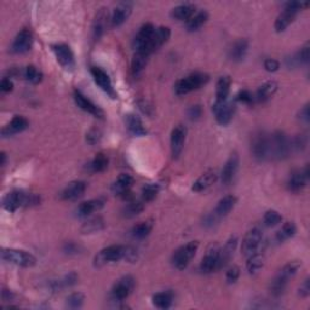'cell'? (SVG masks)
Returning a JSON list of instances; mask_svg holds the SVG:
<instances>
[{
    "instance_id": "6",
    "label": "cell",
    "mask_w": 310,
    "mask_h": 310,
    "mask_svg": "<svg viewBox=\"0 0 310 310\" xmlns=\"http://www.w3.org/2000/svg\"><path fill=\"white\" fill-rule=\"evenodd\" d=\"M128 249L125 246L121 245H112L108 247L103 249L99 255L96 256V262L97 265H102L104 263H109V262H118L120 259L126 258L128 255Z\"/></svg>"
},
{
    "instance_id": "13",
    "label": "cell",
    "mask_w": 310,
    "mask_h": 310,
    "mask_svg": "<svg viewBox=\"0 0 310 310\" xmlns=\"http://www.w3.org/2000/svg\"><path fill=\"white\" fill-rule=\"evenodd\" d=\"M220 269V249L217 246L211 247L202 258L200 264V270L205 274L213 273Z\"/></svg>"
},
{
    "instance_id": "5",
    "label": "cell",
    "mask_w": 310,
    "mask_h": 310,
    "mask_svg": "<svg viewBox=\"0 0 310 310\" xmlns=\"http://www.w3.org/2000/svg\"><path fill=\"white\" fill-rule=\"evenodd\" d=\"M291 143L289 138L283 132H275L271 137H269V155L271 157L281 159L289 155Z\"/></svg>"
},
{
    "instance_id": "16",
    "label": "cell",
    "mask_w": 310,
    "mask_h": 310,
    "mask_svg": "<svg viewBox=\"0 0 310 310\" xmlns=\"http://www.w3.org/2000/svg\"><path fill=\"white\" fill-rule=\"evenodd\" d=\"M308 179H309V169L308 166H305L304 169L295 171V172L290 176L289 182H287V187H289L291 192L298 193L306 185Z\"/></svg>"
},
{
    "instance_id": "41",
    "label": "cell",
    "mask_w": 310,
    "mask_h": 310,
    "mask_svg": "<svg viewBox=\"0 0 310 310\" xmlns=\"http://www.w3.org/2000/svg\"><path fill=\"white\" fill-rule=\"evenodd\" d=\"M107 167H108V158H107V155L103 153L97 154L92 159V161L88 164V169H90L91 172L94 173L103 172Z\"/></svg>"
},
{
    "instance_id": "35",
    "label": "cell",
    "mask_w": 310,
    "mask_h": 310,
    "mask_svg": "<svg viewBox=\"0 0 310 310\" xmlns=\"http://www.w3.org/2000/svg\"><path fill=\"white\" fill-rule=\"evenodd\" d=\"M276 90H277V84L275 83V81H268V83L263 84L258 88L257 92H256L255 99L257 100L258 102H265V101H268L275 92H276Z\"/></svg>"
},
{
    "instance_id": "44",
    "label": "cell",
    "mask_w": 310,
    "mask_h": 310,
    "mask_svg": "<svg viewBox=\"0 0 310 310\" xmlns=\"http://www.w3.org/2000/svg\"><path fill=\"white\" fill-rule=\"evenodd\" d=\"M300 265H302V263H300V262H298V261L290 262V263H287L283 269H281L280 273L277 275L283 277V279L289 281L291 277L295 276L297 271H298V269L300 268Z\"/></svg>"
},
{
    "instance_id": "46",
    "label": "cell",
    "mask_w": 310,
    "mask_h": 310,
    "mask_svg": "<svg viewBox=\"0 0 310 310\" xmlns=\"http://www.w3.org/2000/svg\"><path fill=\"white\" fill-rule=\"evenodd\" d=\"M24 78L32 84H39L43 80V73L36 66H28L24 71Z\"/></svg>"
},
{
    "instance_id": "4",
    "label": "cell",
    "mask_w": 310,
    "mask_h": 310,
    "mask_svg": "<svg viewBox=\"0 0 310 310\" xmlns=\"http://www.w3.org/2000/svg\"><path fill=\"white\" fill-rule=\"evenodd\" d=\"M199 249V242L198 241H191L185 245H183L182 247H179L172 256V264L178 269V270H183L188 267V264L191 263V261L197 254Z\"/></svg>"
},
{
    "instance_id": "45",
    "label": "cell",
    "mask_w": 310,
    "mask_h": 310,
    "mask_svg": "<svg viewBox=\"0 0 310 310\" xmlns=\"http://www.w3.org/2000/svg\"><path fill=\"white\" fill-rule=\"evenodd\" d=\"M144 210V204L141 200L130 201L124 208V216L125 217H135L140 214Z\"/></svg>"
},
{
    "instance_id": "7",
    "label": "cell",
    "mask_w": 310,
    "mask_h": 310,
    "mask_svg": "<svg viewBox=\"0 0 310 310\" xmlns=\"http://www.w3.org/2000/svg\"><path fill=\"white\" fill-rule=\"evenodd\" d=\"M214 116L218 124L228 125L232 121L234 113H235V103L233 101H224V102H216L212 107Z\"/></svg>"
},
{
    "instance_id": "27",
    "label": "cell",
    "mask_w": 310,
    "mask_h": 310,
    "mask_svg": "<svg viewBox=\"0 0 310 310\" xmlns=\"http://www.w3.org/2000/svg\"><path fill=\"white\" fill-rule=\"evenodd\" d=\"M238 199L234 195H227L218 201L216 208H214V216L216 217H226L236 205Z\"/></svg>"
},
{
    "instance_id": "36",
    "label": "cell",
    "mask_w": 310,
    "mask_h": 310,
    "mask_svg": "<svg viewBox=\"0 0 310 310\" xmlns=\"http://www.w3.org/2000/svg\"><path fill=\"white\" fill-rule=\"evenodd\" d=\"M154 223L153 221H144V222H140L138 224L132 228L131 230V235L134 236L135 239H144L149 235L151 230H153Z\"/></svg>"
},
{
    "instance_id": "9",
    "label": "cell",
    "mask_w": 310,
    "mask_h": 310,
    "mask_svg": "<svg viewBox=\"0 0 310 310\" xmlns=\"http://www.w3.org/2000/svg\"><path fill=\"white\" fill-rule=\"evenodd\" d=\"M262 242V232L258 228H254V229L249 230L247 234L245 235V238L242 240V246H241V252L243 256L249 257V256L254 255L255 252H257Z\"/></svg>"
},
{
    "instance_id": "10",
    "label": "cell",
    "mask_w": 310,
    "mask_h": 310,
    "mask_svg": "<svg viewBox=\"0 0 310 310\" xmlns=\"http://www.w3.org/2000/svg\"><path fill=\"white\" fill-rule=\"evenodd\" d=\"M135 287V280L131 276H124L118 280L112 289V298L114 300L121 302L131 295Z\"/></svg>"
},
{
    "instance_id": "30",
    "label": "cell",
    "mask_w": 310,
    "mask_h": 310,
    "mask_svg": "<svg viewBox=\"0 0 310 310\" xmlns=\"http://www.w3.org/2000/svg\"><path fill=\"white\" fill-rule=\"evenodd\" d=\"M126 125H128L129 131L131 132L132 135L135 136H144L147 134V129L142 120L138 118L137 115H134V114H129L126 116Z\"/></svg>"
},
{
    "instance_id": "52",
    "label": "cell",
    "mask_w": 310,
    "mask_h": 310,
    "mask_svg": "<svg viewBox=\"0 0 310 310\" xmlns=\"http://www.w3.org/2000/svg\"><path fill=\"white\" fill-rule=\"evenodd\" d=\"M239 276H240V269L234 265V267H232L229 270L227 271L226 279L229 284H234L236 280L239 279Z\"/></svg>"
},
{
    "instance_id": "37",
    "label": "cell",
    "mask_w": 310,
    "mask_h": 310,
    "mask_svg": "<svg viewBox=\"0 0 310 310\" xmlns=\"http://www.w3.org/2000/svg\"><path fill=\"white\" fill-rule=\"evenodd\" d=\"M207 20H208V14L206 11L197 12V14L193 15L192 17L187 21V29L189 32L198 30L199 28H201L205 23H206Z\"/></svg>"
},
{
    "instance_id": "34",
    "label": "cell",
    "mask_w": 310,
    "mask_h": 310,
    "mask_svg": "<svg viewBox=\"0 0 310 310\" xmlns=\"http://www.w3.org/2000/svg\"><path fill=\"white\" fill-rule=\"evenodd\" d=\"M247 50H249L247 40L240 39L238 42L234 43L232 49H230V58L236 62L242 61V59L245 58L246 53H247Z\"/></svg>"
},
{
    "instance_id": "40",
    "label": "cell",
    "mask_w": 310,
    "mask_h": 310,
    "mask_svg": "<svg viewBox=\"0 0 310 310\" xmlns=\"http://www.w3.org/2000/svg\"><path fill=\"white\" fill-rule=\"evenodd\" d=\"M264 265V256L261 254H257L255 252L254 255L249 256V261L246 263V268H247V271L250 274H256L263 268Z\"/></svg>"
},
{
    "instance_id": "25",
    "label": "cell",
    "mask_w": 310,
    "mask_h": 310,
    "mask_svg": "<svg viewBox=\"0 0 310 310\" xmlns=\"http://www.w3.org/2000/svg\"><path fill=\"white\" fill-rule=\"evenodd\" d=\"M103 206L104 200H102V199H91V200H87L79 205L77 213L79 217H87L95 213V212L100 211Z\"/></svg>"
},
{
    "instance_id": "15",
    "label": "cell",
    "mask_w": 310,
    "mask_h": 310,
    "mask_svg": "<svg viewBox=\"0 0 310 310\" xmlns=\"http://www.w3.org/2000/svg\"><path fill=\"white\" fill-rule=\"evenodd\" d=\"M91 74H92L95 83L99 85L104 92L108 94L110 97H113V99H115L116 94L115 91H114L112 81H110L108 74H107L103 69H101L99 67H91Z\"/></svg>"
},
{
    "instance_id": "3",
    "label": "cell",
    "mask_w": 310,
    "mask_h": 310,
    "mask_svg": "<svg viewBox=\"0 0 310 310\" xmlns=\"http://www.w3.org/2000/svg\"><path fill=\"white\" fill-rule=\"evenodd\" d=\"M2 259L8 263L20 265V267L29 268L36 264L37 259L29 252L23 251V250H15V249H3Z\"/></svg>"
},
{
    "instance_id": "28",
    "label": "cell",
    "mask_w": 310,
    "mask_h": 310,
    "mask_svg": "<svg viewBox=\"0 0 310 310\" xmlns=\"http://www.w3.org/2000/svg\"><path fill=\"white\" fill-rule=\"evenodd\" d=\"M217 181V173L214 171H207V172L202 173V175L199 177L197 181L194 182L192 189L194 192H202L205 189H207L208 187H211L214 182Z\"/></svg>"
},
{
    "instance_id": "54",
    "label": "cell",
    "mask_w": 310,
    "mask_h": 310,
    "mask_svg": "<svg viewBox=\"0 0 310 310\" xmlns=\"http://www.w3.org/2000/svg\"><path fill=\"white\" fill-rule=\"evenodd\" d=\"M280 67V63L274 58H268L264 61V68L268 72H276Z\"/></svg>"
},
{
    "instance_id": "39",
    "label": "cell",
    "mask_w": 310,
    "mask_h": 310,
    "mask_svg": "<svg viewBox=\"0 0 310 310\" xmlns=\"http://www.w3.org/2000/svg\"><path fill=\"white\" fill-rule=\"evenodd\" d=\"M107 20H108V11H106V9H101L94 23V36L96 39H99L102 36L104 28H106Z\"/></svg>"
},
{
    "instance_id": "31",
    "label": "cell",
    "mask_w": 310,
    "mask_h": 310,
    "mask_svg": "<svg viewBox=\"0 0 310 310\" xmlns=\"http://www.w3.org/2000/svg\"><path fill=\"white\" fill-rule=\"evenodd\" d=\"M195 14V5L193 4H182L176 6L171 11V16L178 21H188L193 15Z\"/></svg>"
},
{
    "instance_id": "8",
    "label": "cell",
    "mask_w": 310,
    "mask_h": 310,
    "mask_svg": "<svg viewBox=\"0 0 310 310\" xmlns=\"http://www.w3.org/2000/svg\"><path fill=\"white\" fill-rule=\"evenodd\" d=\"M170 36H171V30L169 27L158 28V29H155L150 42L148 43L143 49H141V51H144L145 53H148V55L150 56L151 53L157 51L158 49H160V47L170 39ZM136 51H137V50H136Z\"/></svg>"
},
{
    "instance_id": "14",
    "label": "cell",
    "mask_w": 310,
    "mask_h": 310,
    "mask_svg": "<svg viewBox=\"0 0 310 310\" xmlns=\"http://www.w3.org/2000/svg\"><path fill=\"white\" fill-rule=\"evenodd\" d=\"M52 50L55 52L57 61L66 69H71L74 67V55H73L71 47L66 44H56L52 45Z\"/></svg>"
},
{
    "instance_id": "59",
    "label": "cell",
    "mask_w": 310,
    "mask_h": 310,
    "mask_svg": "<svg viewBox=\"0 0 310 310\" xmlns=\"http://www.w3.org/2000/svg\"><path fill=\"white\" fill-rule=\"evenodd\" d=\"M0 158H2V161H0V165H4V164H5V160H6V155H5V153H2V155H0Z\"/></svg>"
},
{
    "instance_id": "47",
    "label": "cell",
    "mask_w": 310,
    "mask_h": 310,
    "mask_svg": "<svg viewBox=\"0 0 310 310\" xmlns=\"http://www.w3.org/2000/svg\"><path fill=\"white\" fill-rule=\"evenodd\" d=\"M281 221H283L281 214L277 211H274V210L267 211L263 217V222L267 227H275L276 224H279Z\"/></svg>"
},
{
    "instance_id": "32",
    "label": "cell",
    "mask_w": 310,
    "mask_h": 310,
    "mask_svg": "<svg viewBox=\"0 0 310 310\" xmlns=\"http://www.w3.org/2000/svg\"><path fill=\"white\" fill-rule=\"evenodd\" d=\"M148 58H149V55H148V53L141 51V50H137V51H136L131 62L132 74H134L135 77L143 72V69L145 68V66H147L148 63Z\"/></svg>"
},
{
    "instance_id": "12",
    "label": "cell",
    "mask_w": 310,
    "mask_h": 310,
    "mask_svg": "<svg viewBox=\"0 0 310 310\" xmlns=\"http://www.w3.org/2000/svg\"><path fill=\"white\" fill-rule=\"evenodd\" d=\"M32 44H33V36H32L29 29H22L20 33L16 36L14 42L11 44V52L16 55L26 53L30 50Z\"/></svg>"
},
{
    "instance_id": "11",
    "label": "cell",
    "mask_w": 310,
    "mask_h": 310,
    "mask_svg": "<svg viewBox=\"0 0 310 310\" xmlns=\"http://www.w3.org/2000/svg\"><path fill=\"white\" fill-rule=\"evenodd\" d=\"M187 137V128L183 125H177L171 132V153L177 159L182 154Z\"/></svg>"
},
{
    "instance_id": "42",
    "label": "cell",
    "mask_w": 310,
    "mask_h": 310,
    "mask_svg": "<svg viewBox=\"0 0 310 310\" xmlns=\"http://www.w3.org/2000/svg\"><path fill=\"white\" fill-rule=\"evenodd\" d=\"M104 228V222L101 217H94L88 220L81 226V233L92 234L102 230Z\"/></svg>"
},
{
    "instance_id": "38",
    "label": "cell",
    "mask_w": 310,
    "mask_h": 310,
    "mask_svg": "<svg viewBox=\"0 0 310 310\" xmlns=\"http://www.w3.org/2000/svg\"><path fill=\"white\" fill-rule=\"evenodd\" d=\"M173 296L169 291L155 293L153 296V304L159 309H167L172 305Z\"/></svg>"
},
{
    "instance_id": "23",
    "label": "cell",
    "mask_w": 310,
    "mask_h": 310,
    "mask_svg": "<svg viewBox=\"0 0 310 310\" xmlns=\"http://www.w3.org/2000/svg\"><path fill=\"white\" fill-rule=\"evenodd\" d=\"M132 183H134V178L130 175L122 173L120 175L116 181L113 183L112 191L115 195H120V197H126V194H130V189H131Z\"/></svg>"
},
{
    "instance_id": "26",
    "label": "cell",
    "mask_w": 310,
    "mask_h": 310,
    "mask_svg": "<svg viewBox=\"0 0 310 310\" xmlns=\"http://www.w3.org/2000/svg\"><path fill=\"white\" fill-rule=\"evenodd\" d=\"M236 245H238V239L234 236V238H230L226 242V245L223 246V249L220 250V269H222L226 267V265L229 263V261L232 259L234 251H235Z\"/></svg>"
},
{
    "instance_id": "55",
    "label": "cell",
    "mask_w": 310,
    "mask_h": 310,
    "mask_svg": "<svg viewBox=\"0 0 310 310\" xmlns=\"http://www.w3.org/2000/svg\"><path fill=\"white\" fill-rule=\"evenodd\" d=\"M12 88H14V84H12L10 79L8 78L3 79L2 83H0V90H2L3 92H11Z\"/></svg>"
},
{
    "instance_id": "48",
    "label": "cell",
    "mask_w": 310,
    "mask_h": 310,
    "mask_svg": "<svg viewBox=\"0 0 310 310\" xmlns=\"http://www.w3.org/2000/svg\"><path fill=\"white\" fill-rule=\"evenodd\" d=\"M84 300H85V296L83 295V293H80V292L72 293V295L67 298V306L72 309L81 308L84 304Z\"/></svg>"
},
{
    "instance_id": "50",
    "label": "cell",
    "mask_w": 310,
    "mask_h": 310,
    "mask_svg": "<svg viewBox=\"0 0 310 310\" xmlns=\"http://www.w3.org/2000/svg\"><path fill=\"white\" fill-rule=\"evenodd\" d=\"M309 59H310L309 45H305L295 57H293L292 62H296L297 65H300V63H308Z\"/></svg>"
},
{
    "instance_id": "2",
    "label": "cell",
    "mask_w": 310,
    "mask_h": 310,
    "mask_svg": "<svg viewBox=\"0 0 310 310\" xmlns=\"http://www.w3.org/2000/svg\"><path fill=\"white\" fill-rule=\"evenodd\" d=\"M208 80H210V77L205 73H194V74L188 75V77L177 81L175 85V91L177 95L189 94L206 85Z\"/></svg>"
},
{
    "instance_id": "1",
    "label": "cell",
    "mask_w": 310,
    "mask_h": 310,
    "mask_svg": "<svg viewBox=\"0 0 310 310\" xmlns=\"http://www.w3.org/2000/svg\"><path fill=\"white\" fill-rule=\"evenodd\" d=\"M40 201V198L37 194L32 193H24L22 191H15L8 193L3 198V207L8 212H15L20 207H28L38 205Z\"/></svg>"
},
{
    "instance_id": "22",
    "label": "cell",
    "mask_w": 310,
    "mask_h": 310,
    "mask_svg": "<svg viewBox=\"0 0 310 310\" xmlns=\"http://www.w3.org/2000/svg\"><path fill=\"white\" fill-rule=\"evenodd\" d=\"M132 12V5L130 3H120V4L114 9V12L110 18L113 27H119L122 23H125L128 21Z\"/></svg>"
},
{
    "instance_id": "29",
    "label": "cell",
    "mask_w": 310,
    "mask_h": 310,
    "mask_svg": "<svg viewBox=\"0 0 310 310\" xmlns=\"http://www.w3.org/2000/svg\"><path fill=\"white\" fill-rule=\"evenodd\" d=\"M297 15V11L290 10V9H284V11L277 16L276 21H275V30L276 32H284L287 27L295 21Z\"/></svg>"
},
{
    "instance_id": "57",
    "label": "cell",
    "mask_w": 310,
    "mask_h": 310,
    "mask_svg": "<svg viewBox=\"0 0 310 310\" xmlns=\"http://www.w3.org/2000/svg\"><path fill=\"white\" fill-rule=\"evenodd\" d=\"M299 293H300V296H303V297H308L310 295V280L309 279H306L304 283L300 285Z\"/></svg>"
},
{
    "instance_id": "24",
    "label": "cell",
    "mask_w": 310,
    "mask_h": 310,
    "mask_svg": "<svg viewBox=\"0 0 310 310\" xmlns=\"http://www.w3.org/2000/svg\"><path fill=\"white\" fill-rule=\"evenodd\" d=\"M155 32V28L151 23H145L144 26L141 27V29L138 30L137 36H136L134 40V46L136 50H141L150 42L151 37H153Z\"/></svg>"
},
{
    "instance_id": "19",
    "label": "cell",
    "mask_w": 310,
    "mask_h": 310,
    "mask_svg": "<svg viewBox=\"0 0 310 310\" xmlns=\"http://www.w3.org/2000/svg\"><path fill=\"white\" fill-rule=\"evenodd\" d=\"M86 183L83 181H74L71 182L69 184L63 189L61 193V197L63 200L67 201H73L77 200V199L81 198L86 192Z\"/></svg>"
},
{
    "instance_id": "49",
    "label": "cell",
    "mask_w": 310,
    "mask_h": 310,
    "mask_svg": "<svg viewBox=\"0 0 310 310\" xmlns=\"http://www.w3.org/2000/svg\"><path fill=\"white\" fill-rule=\"evenodd\" d=\"M159 192V187L157 184H147L142 189V199L143 201H151L158 195Z\"/></svg>"
},
{
    "instance_id": "58",
    "label": "cell",
    "mask_w": 310,
    "mask_h": 310,
    "mask_svg": "<svg viewBox=\"0 0 310 310\" xmlns=\"http://www.w3.org/2000/svg\"><path fill=\"white\" fill-rule=\"evenodd\" d=\"M299 115H300V116H299L300 119H303V120H304V121H309L310 114H309V106H308V104H306V106L304 107V108H303L302 110H300Z\"/></svg>"
},
{
    "instance_id": "53",
    "label": "cell",
    "mask_w": 310,
    "mask_h": 310,
    "mask_svg": "<svg viewBox=\"0 0 310 310\" xmlns=\"http://www.w3.org/2000/svg\"><path fill=\"white\" fill-rule=\"evenodd\" d=\"M236 100L240 101V102H243V103L250 104V103L254 102L255 97L252 96V94L250 92V91H247V90H242V91H240L238 96H236Z\"/></svg>"
},
{
    "instance_id": "18",
    "label": "cell",
    "mask_w": 310,
    "mask_h": 310,
    "mask_svg": "<svg viewBox=\"0 0 310 310\" xmlns=\"http://www.w3.org/2000/svg\"><path fill=\"white\" fill-rule=\"evenodd\" d=\"M252 153L258 160H264L269 157V137L264 134L256 135L252 141Z\"/></svg>"
},
{
    "instance_id": "43",
    "label": "cell",
    "mask_w": 310,
    "mask_h": 310,
    "mask_svg": "<svg viewBox=\"0 0 310 310\" xmlns=\"http://www.w3.org/2000/svg\"><path fill=\"white\" fill-rule=\"evenodd\" d=\"M297 232V228L293 222H286L281 227V229L276 233V240L279 242L286 241L287 239L292 238Z\"/></svg>"
},
{
    "instance_id": "17",
    "label": "cell",
    "mask_w": 310,
    "mask_h": 310,
    "mask_svg": "<svg viewBox=\"0 0 310 310\" xmlns=\"http://www.w3.org/2000/svg\"><path fill=\"white\" fill-rule=\"evenodd\" d=\"M74 101L79 108L83 109L84 112L92 114V115L96 116V118H103V110L101 109L100 107H97L92 101L88 100L85 95L80 92V91L77 90L74 92Z\"/></svg>"
},
{
    "instance_id": "51",
    "label": "cell",
    "mask_w": 310,
    "mask_h": 310,
    "mask_svg": "<svg viewBox=\"0 0 310 310\" xmlns=\"http://www.w3.org/2000/svg\"><path fill=\"white\" fill-rule=\"evenodd\" d=\"M101 137H102V132H101L99 129H91L86 135V141L91 145H94V144L99 143Z\"/></svg>"
},
{
    "instance_id": "56",
    "label": "cell",
    "mask_w": 310,
    "mask_h": 310,
    "mask_svg": "<svg viewBox=\"0 0 310 310\" xmlns=\"http://www.w3.org/2000/svg\"><path fill=\"white\" fill-rule=\"evenodd\" d=\"M188 116L191 118L192 120H195V119H199L201 116V108L200 106H193L189 108L188 110Z\"/></svg>"
},
{
    "instance_id": "21",
    "label": "cell",
    "mask_w": 310,
    "mask_h": 310,
    "mask_svg": "<svg viewBox=\"0 0 310 310\" xmlns=\"http://www.w3.org/2000/svg\"><path fill=\"white\" fill-rule=\"evenodd\" d=\"M239 169V157L238 154L234 153L229 157L227 160L226 165H224L222 170V182L224 184H230L235 178L236 172Z\"/></svg>"
},
{
    "instance_id": "20",
    "label": "cell",
    "mask_w": 310,
    "mask_h": 310,
    "mask_svg": "<svg viewBox=\"0 0 310 310\" xmlns=\"http://www.w3.org/2000/svg\"><path fill=\"white\" fill-rule=\"evenodd\" d=\"M29 126V121L24 118V116L16 115L11 119V121L8 125H5L2 130L3 137H8V136H14L16 134L24 131Z\"/></svg>"
},
{
    "instance_id": "33",
    "label": "cell",
    "mask_w": 310,
    "mask_h": 310,
    "mask_svg": "<svg viewBox=\"0 0 310 310\" xmlns=\"http://www.w3.org/2000/svg\"><path fill=\"white\" fill-rule=\"evenodd\" d=\"M230 85H232V79L229 77L220 78L216 85V102H224V101L228 100Z\"/></svg>"
}]
</instances>
